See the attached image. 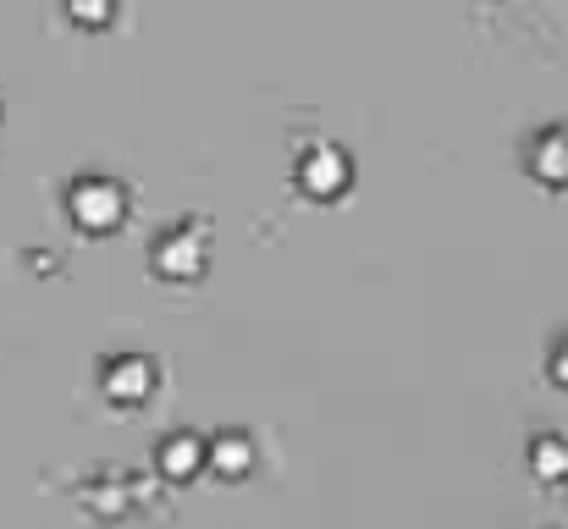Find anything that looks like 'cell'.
<instances>
[{
	"label": "cell",
	"instance_id": "3",
	"mask_svg": "<svg viewBox=\"0 0 568 529\" xmlns=\"http://www.w3.org/2000/svg\"><path fill=\"white\" fill-rule=\"evenodd\" d=\"M536 176L541 182H568V133H547L541 144H536Z\"/></svg>",
	"mask_w": 568,
	"mask_h": 529
},
{
	"label": "cell",
	"instance_id": "4",
	"mask_svg": "<svg viewBox=\"0 0 568 529\" xmlns=\"http://www.w3.org/2000/svg\"><path fill=\"white\" fill-rule=\"evenodd\" d=\"M72 22H105L111 17V0H67Z\"/></svg>",
	"mask_w": 568,
	"mask_h": 529
},
{
	"label": "cell",
	"instance_id": "1",
	"mask_svg": "<svg viewBox=\"0 0 568 529\" xmlns=\"http://www.w3.org/2000/svg\"><path fill=\"white\" fill-rule=\"evenodd\" d=\"M67 204H72V215H78L89 232L116 226V221H122V210H128L122 187H116V182H105V176H83V182L67 193Z\"/></svg>",
	"mask_w": 568,
	"mask_h": 529
},
{
	"label": "cell",
	"instance_id": "2",
	"mask_svg": "<svg viewBox=\"0 0 568 529\" xmlns=\"http://www.w3.org/2000/svg\"><path fill=\"white\" fill-rule=\"evenodd\" d=\"M298 182H304L315 199L343 193V187H348V155H337V150H315V155L298 166Z\"/></svg>",
	"mask_w": 568,
	"mask_h": 529
}]
</instances>
